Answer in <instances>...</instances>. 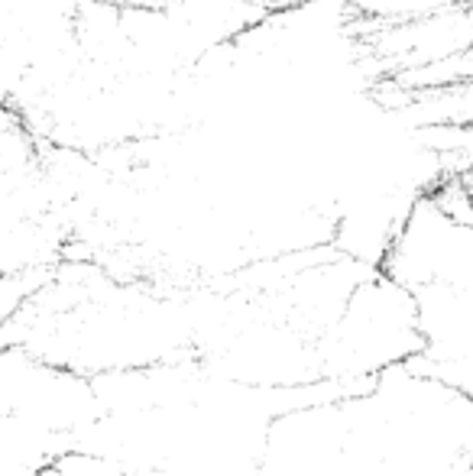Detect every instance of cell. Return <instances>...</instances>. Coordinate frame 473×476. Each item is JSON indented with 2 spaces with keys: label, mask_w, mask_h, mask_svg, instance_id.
I'll use <instances>...</instances> for the list:
<instances>
[{
  "label": "cell",
  "mask_w": 473,
  "mask_h": 476,
  "mask_svg": "<svg viewBox=\"0 0 473 476\" xmlns=\"http://www.w3.org/2000/svg\"><path fill=\"white\" fill-rule=\"evenodd\" d=\"M422 347L415 295L382 272H373L331 317L318 347V366L340 383L380 379L389 369L412 363Z\"/></svg>",
  "instance_id": "cell-1"
},
{
  "label": "cell",
  "mask_w": 473,
  "mask_h": 476,
  "mask_svg": "<svg viewBox=\"0 0 473 476\" xmlns=\"http://www.w3.org/2000/svg\"><path fill=\"white\" fill-rule=\"evenodd\" d=\"M75 451V441L23 418H0V476H39Z\"/></svg>",
  "instance_id": "cell-2"
}]
</instances>
